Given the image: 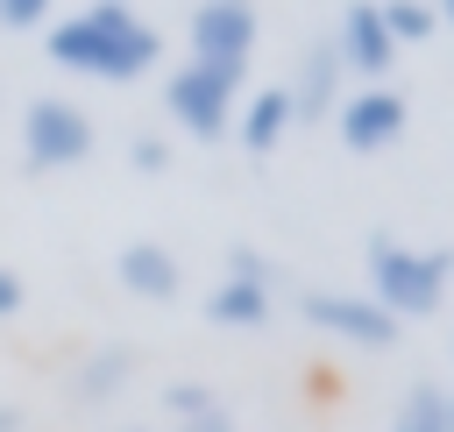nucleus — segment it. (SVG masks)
I'll use <instances>...</instances> for the list:
<instances>
[{"label": "nucleus", "instance_id": "f257e3e1", "mask_svg": "<svg viewBox=\"0 0 454 432\" xmlns=\"http://www.w3.org/2000/svg\"><path fill=\"white\" fill-rule=\"evenodd\" d=\"M43 57H50L57 71H78V78L135 85L142 71H156L163 35H156L128 0H92V7L57 14V21L43 28Z\"/></svg>", "mask_w": 454, "mask_h": 432}, {"label": "nucleus", "instance_id": "f03ea898", "mask_svg": "<svg viewBox=\"0 0 454 432\" xmlns=\"http://www.w3.org/2000/svg\"><path fill=\"white\" fill-rule=\"evenodd\" d=\"M447 269H454L447 248H404V241H390V234L369 241V297H376L397 326L440 312V297H447Z\"/></svg>", "mask_w": 454, "mask_h": 432}, {"label": "nucleus", "instance_id": "7ed1b4c3", "mask_svg": "<svg viewBox=\"0 0 454 432\" xmlns=\"http://www.w3.org/2000/svg\"><path fill=\"white\" fill-rule=\"evenodd\" d=\"M92 149H99V127H92V113H85L78 99H64V92L28 99V113H21V170H28V177L78 170Z\"/></svg>", "mask_w": 454, "mask_h": 432}, {"label": "nucleus", "instance_id": "20e7f679", "mask_svg": "<svg viewBox=\"0 0 454 432\" xmlns=\"http://www.w3.org/2000/svg\"><path fill=\"white\" fill-rule=\"evenodd\" d=\"M163 106H170V120H177L184 135L220 142V135L234 127V106H241V78H227V71L184 57V64L163 78Z\"/></svg>", "mask_w": 454, "mask_h": 432}, {"label": "nucleus", "instance_id": "39448f33", "mask_svg": "<svg viewBox=\"0 0 454 432\" xmlns=\"http://www.w3.org/2000/svg\"><path fill=\"white\" fill-rule=\"evenodd\" d=\"M184 35H192V64H213V71L241 78L248 57H255L262 21H255V0H199Z\"/></svg>", "mask_w": 454, "mask_h": 432}, {"label": "nucleus", "instance_id": "423d86ee", "mask_svg": "<svg viewBox=\"0 0 454 432\" xmlns=\"http://www.w3.org/2000/svg\"><path fill=\"white\" fill-rule=\"evenodd\" d=\"M298 312H305V326H319V333H333V340H348V347H390V340H397V319H390L376 297L305 290V297H298Z\"/></svg>", "mask_w": 454, "mask_h": 432}, {"label": "nucleus", "instance_id": "0eeeda50", "mask_svg": "<svg viewBox=\"0 0 454 432\" xmlns=\"http://www.w3.org/2000/svg\"><path fill=\"white\" fill-rule=\"evenodd\" d=\"M404 127H411V106H404V92H390V85H369V92H348V99H340V142H348L355 156L397 149Z\"/></svg>", "mask_w": 454, "mask_h": 432}, {"label": "nucleus", "instance_id": "6e6552de", "mask_svg": "<svg viewBox=\"0 0 454 432\" xmlns=\"http://www.w3.org/2000/svg\"><path fill=\"white\" fill-rule=\"evenodd\" d=\"M333 57H340V71H355V78H383V71H390L397 42H390V28H383V7H376V0H348L340 35H333Z\"/></svg>", "mask_w": 454, "mask_h": 432}, {"label": "nucleus", "instance_id": "1a4fd4ad", "mask_svg": "<svg viewBox=\"0 0 454 432\" xmlns=\"http://www.w3.org/2000/svg\"><path fill=\"white\" fill-rule=\"evenodd\" d=\"M114 276H121V290L142 297V305H170V297L184 290V269H177V255H170L163 241H128V248L114 255Z\"/></svg>", "mask_w": 454, "mask_h": 432}, {"label": "nucleus", "instance_id": "9d476101", "mask_svg": "<svg viewBox=\"0 0 454 432\" xmlns=\"http://www.w3.org/2000/svg\"><path fill=\"white\" fill-rule=\"evenodd\" d=\"M135 382V347H121V340H106V347H92L78 368H71V404H85V411H99V404H114L121 390Z\"/></svg>", "mask_w": 454, "mask_h": 432}, {"label": "nucleus", "instance_id": "9b49d317", "mask_svg": "<svg viewBox=\"0 0 454 432\" xmlns=\"http://www.w3.org/2000/svg\"><path fill=\"white\" fill-rule=\"evenodd\" d=\"M284 92H291V120H319V113H333V106H340V57H333V42L305 50V64H298V78H291Z\"/></svg>", "mask_w": 454, "mask_h": 432}, {"label": "nucleus", "instance_id": "f8f14e48", "mask_svg": "<svg viewBox=\"0 0 454 432\" xmlns=\"http://www.w3.org/2000/svg\"><path fill=\"white\" fill-rule=\"evenodd\" d=\"M234 135L248 156H270L284 135H291V92L270 85V92H248V106H234Z\"/></svg>", "mask_w": 454, "mask_h": 432}, {"label": "nucleus", "instance_id": "ddd939ff", "mask_svg": "<svg viewBox=\"0 0 454 432\" xmlns=\"http://www.w3.org/2000/svg\"><path fill=\"white\" fill-rule=\"evenodd\" d=\"M206 319L227 326V333H248V326H270V283H241V276H220L206 290Z\"/></svg>", "mask_w": 454, "mask_h": 432}, {"label": "nucleus", "instance_id": "4468645a", "mask_svg": "<svg viewBox=\"0 0 454 432\" xmlns=\"http://www.w3.org/2000/svg\"><path fill=\"white\" fill-rule=\"evenodd\" d=\"M390 432H447V390L411 382L404 404H397V418H390Z\"/></svg>", "mask_w": 454, "mask_h": 432}, {"label": "nucleus", "instance_id": "2eb2a0df", "mask_svg": "<svg viewBox=\"0 0 454 432\" xmlns=\"http://www.w3.org/2000/svg\"><path fill=\"white\" fill-rule=\"evenodd\" d=\"M383 28H390V42H426L433 35V7L426 0H383Z\"/></svg>", "mask_w": 454, "mask_h": 432}, {"label": "nucleus", "instance_id": "dca6fc26", "mask_svg": "<svg viewBox=\"0 0 454 432\" xmlns=\"http://www.w3.org/2000/svg\"><path fill=\"white\" fill-rule=\"evenodd\" d=\"M57 21V0H0V28L7 35H35Z\"/></svg>", "mask_w": 454, "mask_h": 432}, {"label": "nucleus", "instance_id": "f3484780", "mask_svg": "<svg viewBox=\"0 0 454 432\" xmlns=\"http://www.w3.org/2000/svg\"><path fill=\"white\" fill-rule=\"evenodd\" d=\"M213 404H220V397H213L206 382H170V390H163V411H170V425H177V418H199V411H213Z\"/></svg>", "mask_w": 454, "mask_h": 432}, {"label": "nucleus", "instance_id": "a211bd4d", "mask_svg": "<svg viewBox=\"0 0 454 432\" xmlns=\"http://www.w3.org/2000/svg\"><path fill=\"white\" fill-rule=\"evenodd\" d=\"M128 163H135L142 177H163V170H170V142H163V135H135V142H128Z\"/></svg>", "mask_w": 454, "mask_h": 432}, {"label": "nucleus", "instance_id": "6ab92c4d", "mask_svg": "<svg viewBox=\"0 0 454 432\" xmlns=\"http://www.w3.org/2000/svg\"><path fill=\"white\" fill-rule=\"evenodd\" d=\"M227 276H241V283H270V290H277V269H270L248 241H241V248H227Z\"/></svg>", "mask_w": 454, "mask_h": 432}, {"label": "nucleus", "instance_id": "aec40b11", "mask_svg": "<svg viewBox=\"0 0 454 432\" xmlns=\"http://www.w3.org/2000/svg\"><path fill=\"white\" fill-rule=\"evenodd\" d=\"M21 305H28V283H21V276H14L7 262H0V319H14Z\"/></svg>", "mask_w": 454, "mask_h": 432}, {"label": "nucleus", "instance_id": "412c9836", "mask_svg": "<svg viewBox=\"0 0 454 432\" xmlns=\"http://www.w3.org/2000/svg\"><path fill=\"white\" fill-rule=\"evenodd\" d=\"M170 432H234V418H227V404H213V411H199V418H177Z\"/></svg>", "mask_w": 454, "mask_h": 432}, {"label": "nucleus", "instance_id": "4be33fe9", "mask_svg": "<svg viewBox=\"0 0 454 432\" xmlns=\"http://www.w3.org/2000/svg\"><path fill=\"white\" fill-rule=\"evenodd\" d=\"M0 432H28V411L21 404H0Z\"/></svg>", "mask_w": 454, "mask_h": 432}, {"label": "nucleus", "instance_id": "5701e85b", "mask_svg": "<svg viewBox=\"0 0 454 432\" xmlns=\"http://www.w3.org/2000/svg\"><path fill=\"white\" fill-rule=\"evenodd\" d=\"M447 432H454V397H447Z\"/></svg>", "mask_w": 454, "mask_h": 432}, {"label": "nucleus", "instance_id": "b1692460", "mask_svg": "<svg viewBox=\"0 0 454 432\" xmlns=\"http://www.w3.org/2000/svg\"><path fill=\"white\" fill-rule=\"evenodd\" d=\"M447 14H454V0H447Z\"/></svg>", "mask_w": 454, "mask_h": 432}]
</instances>
